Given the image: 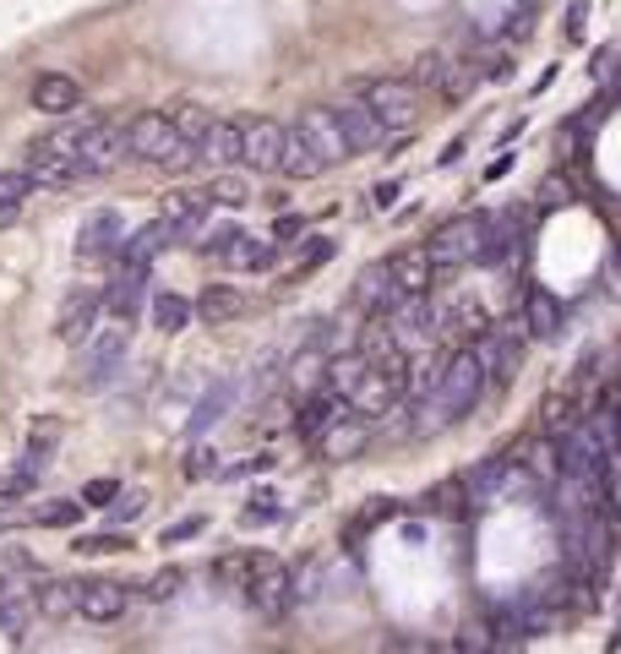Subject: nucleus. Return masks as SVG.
I'll return each mask as SVG.
<instances>
[{"instance_id":"obj_1","label":"nucleus","mask_w":621,"mask_h":654,"mask_svg":"<svg viewBox=\"0 0 621 654\" xmlns=\"http://www.w3.org/2000/svg\"><path fill=\"white\" fill-rule=\"evenodd\" d=\"M486 398V371H480V360H475V349H458V355H447L441 360V371H436L431 392L420 398V431H441V426H458L475 403Z\"/></svg>"},{"instance_id":"obj_2","label":"nucleus","mask_w":621,"mask_h":654,"mask_svg":"<svg viewBox=\"0 0 621 654\" xmlns=\"http://www.w3.org/2000/svg\"><path fill=\"white\" fill-rule=\"evenodd\" d=\"M125 159L153 164V170H170V175L196 170V147L175 131V121H170L164 110H147V115H136V121L125 126Z\"/></svg>"},{"instance_id":"obj_3","label":"nucleus","mask_w":621,"mask_h":654,"mask_svg":"<svg viewBox=\"0 0 621 654\" xmlns=\"http://www.w3.org/2000/svg\"><path fill=\"white\" fill-rule=\"evenodd\" d=\"M523 344H529V327L518 323V317L491 323L486 333H475V360H480V371H486V388H501V382L518 377V366H523Z\"/></svg>"},{"instance_id":"obj_4","label":"nucleus","mask_w":621,"mask_h":654,"mask_svg":"<svg viewBox=\"0 0 621 654\" xmlns=\"http://www.w3.org/2000/svg\"><path fill=\"white\" fill-rule=\"evenodd\" d=\"M480 235H486V213L447 218V224H436V229H431V241H426V257H431L436 273L475 267V262H480Z\"/></svg>"},{"instance_id":"obj_5","label":"nucleus","mask_w":621,"mask_h":654,"mask_svg":"<svg viewBox=\"0 0 621 654\" xmlns=\"http://www.w3.org/2000/svg\"><path fill=\"white\" fill-rule=\"evenodd\" d=\"M366 104H371V115L381 121L387 131L398 126H415V115H420V88L409 82V76H381V82H360L355 88Z\"/></svg>"},{"instance_id":"obj_6","label":"nucleus","mask_w":621,"mask_h":654,"mask_svg":"<svg viewBox=\"0 0 621 654\" xmlns=\"http://www.w3.org/2000/svg\"><path fill=\"white\" fill-rule=\"evenodd\" d=\"M241 600H246L256 616H267V622H278V616H289L301 600H295V568H284V562H273V568H262L246 589H241Z\"/></svg>"},{"instance_id":"obj_7","label":"nucleus","mask_w":621,"mask_h":654,"mask_svg":"<svg viewBox=\"0 0 621 654\" xmlns=\"http://www.w3.org/2000/svg\"><path fill=\"white\" fill-rule=\"evenodd\" d=\"M295 131H301V142H306L310 153H316V164H322V170H333V164L355 159V153H349V142H344L338 115H333V104H310L306 115L295 121Z\"/></svg>"},{"instance_id":"obj_8","label":"nucleus","mask_w":621,"mask_h":654,"mask_svg":"<svg viewBox=\"0 0 621 654\" xmlns=\"http://www.w3.org/2000/svg\"><path fill=\"white\" fill-rule=\"evenodd\" d=\"M115 164H125V126H110V121H93L82 147H77V175L93 181V175H110Z\"/></svg>"},{"instance_id":"obj_9","label":"nucleus","mask_w":621,"mask_h":654,"mask_svg":"<svg viewBox=\"0 0 621 654\" xmlns=\"http://www.w3.org/2000/svg\"><path fill=\"white\" fill-rule=\"evenodd\" d=\"M125 349H131V327L125 323H110L104 333H93L88 338V360H82V382L88 388H104L125 366Z\"/></svg>"},{"instance_id":"obj_10","label":"nucleus","mask_w":621,"mask_h":654,"mask_svg":"<svg viewBox=\"0 0 621 654\" xmlns=\"http://www.w3.org/2000/svg\"><path fill=\"white\" fill-rule=\"evenodd\" d=\"M235 126H241V164L256 170V175H273L278 170V153H284V126L267 121V115H246Z\"/></svg>"},{"instance_id":"obj_11","label":"nucleus","mask_w":621,"mask_h":654,"mask_svg":"<svg viewBox=\"0 0 621 654\" xmlns=\"http://www.w3.org/2000/svg\"><path fill=\"white\" fill-rule=\"evenodd\" d=\"M99 300H104V311L115 323H131L147 306V267L142 262H115V278L99 289Z\"/></svg>"},{"instance_id":"obj_12","label":"nucleus","mask_w":621,"mask_h":654,"mask_svg":"<svg viewBox=\"0 0 621 654\" xmlns=\"http://www.w3.org/2000/svg\"><path fill=\"white\" fill-rule=\"evenodd\" d=\"M131 611V589L121 579H82V594H77V616L93 622V627H110Z\"/></svg>"},{"instance_id":"obj_13","label":"nucleus","mask_w":621,"mask_h":654,"mask_svg":"<svg viewBox=\"0 0 621 654\" xmlns=\"http://www.w3.org/2000/svg\"><path fill=\"white\" fill-rule=\"evenodd\" d=\"M333 115H338V126H344L349 153H376V147H387V126L376 121L371 104H366L360 93H344V99L333 104Z\"/></svg>"},{"instance_id":"obj_14","label":"nucleus","mask_w":621,"mask_h":654,"mask_svg":"<svg viewBox=\"0 0 621 654\" xmlns=\"http://www.w3.org/2000/svg\"><path fill=\"white\" fill-rule=\"evenodd\" d=\"M121 241H125V218L115 207H99L77 229V262H110L121 252Z\"/></svg>"},{"instance_id":"obj_15","label":"nucleus","mask_w":621,"mask_h":654,"mask_svg":"<svg viewBox=\"0 0 621 654\" xmlns=\"http://www.w3.org/2000/svg\"><path fill=\"white\" fill-rule=\"evenodd\" d=\"M366 448H371V420H360V415H338L316 437V453L327 458V463H349V458H360Z\"/></svg>"},{"instance_id":"obj_16","label":"nucleus","mask_w":621,"mask_h":654,"mask_svg":"<svg viewBox=\"0 0 621 654\" xmlns=\"http://www.w3.org/2000/svg\"><path fill=\"white\" fill-rule=\"evenodd\" d=\"M104 317V300H99V289H71L61 300V317H55V333H61L65 344H88L93 338V327Z\"/></svg>"},{"instance_id":"obj_17","label":"nucleus","mask_w":621,"mask_h":654,"mask_svg":"<svg viewBox=\"0 0 621 654\" xmlns=\"http://www.w3.org/2000/svg\"><path fill=\"white\" fill-rule=\"evenodd\" d=\"M230 164H241V126L235 121H213V126L196 136V170L224 175Z\"/></svg>"},{"instance_id":"obj_18","label":"nucleus","mask_w":621,"mask_h":654,"mask_svg":"<svg viewBox=\"0 0 621 654\" xmlns=\"http://www.w3.org/2000/svg\"><path fill=\"white\" fill-rule=\"evenodd\" d=\"M512 257H518V224L507 213H486V235H480V262L475 267L501 273V267H512Z\"/></svg>"},{"instance_id":"obj_19","label":"nucleus","mask_w":621,"mask_h":654,"mask_svg":"<svg viewBox=\"0 0 621 654\" xmlns=\"http://www.w3.org/2000/svg\"><path fill=\"white\" fill-rule=\"evenodd\" d=\"M349 300L366 311V317H381L393 300H398V284H393V267L387 262H371L360 278H355V289H349Z\"/></svg>"},{"instance_id":"obj_20","label":"nucleus","mask_w":621,"mask_h":654,"mask_svg":"<svg viewBox=\"0 0 621 654\" xmlns=\"http://www.w3.org/2000/svg\"><path fill=\"white\" fill-rule=\"evenodd\" d=\"M241 311H246V295H241L235 284H207V289L191 300V317H196V323H213V327L235 323Z\"/></svg>"},{"instance_id":"obj_21","label":"nucleus","mask_w":621,"mask_h":654,"mask_svg":"<svg viewBox=\"0 0 621 654\" xmlns=\"http://www.w3.org/2000/svg\"><path fill=\"white\" fill-rule=\"evenodd\" d=\"M338 415H349V403H344V392H333L327 382L322 388L306 392V403H301V415H295V426H301V437H322Z\"/></svg>"},{"instance_id":"obj_22","label":"nucleus","mask_w":621,"mask_h":654,"mask_svg":"<svg viewBox=\"0 0 621 654\" xmlns=\"http://www.w3.org/2000/svg\"><path fill=\"white\" fill-rule=\"evenodd\" d=\"M387 267H393L398 295H431L436 267H431V257H426V246H415V252H393V257H387Z\"/></svg>"},{"instance_id":"obj_23","label":"nucleus","mask_w":621,"mask_h":654,"mask_svg":"<svg viewBox=\"0 0 621 654\" xmlns=\"http://www.w3.org/2000/svg\"><path fill=\"white\" fill-rule=\"evenodd\" d=\"M224 267H235V273H273V267H278V246H273V241H262V235H246V229H241V235H235V241H230V252H224Z\"/></svg>"},{"instance_id":"obj_24","label":"nucleus","mask_w":621,"mask_h":654,"mask_svg":"<svg viewBox=\"0 0 621 654\" xmlns=\"http://www.w3.org/2000/svg\"><path fill=\"white\" fill-rule=\"evenodd\" d=\"M77 104H82L77 76H65V71H44V76L33 82V110H44V115H71Z\"/></svg>"},{"instance_id":"obj_25","label":"nucleus","mask_w":621,"mask_h":654,"mask_svg":"<svg viewBox=\"0 0 621 654\" xmlns=\"http://www.w3.org/2000/svg\"><path fill=\"white\" fill-rule=\"evenodd\" d=\"M77 594H82V579H44V584L33 589V611L39 616H50V622H61V616H77Z\"/></svg>"},{"instance_id":"obj_26","label":"nucleus","mask_w":621,"mask_h":654,"mask_svg":"<svg viewBox=\"0 0 621 654\" xmlns=\"http://www.w3.org/2000/svg\"><path fill=\"white\" fill-rule=\"evenodd\" d=\"M567 317V306H561L551 289H529V306H523V327H529V338H551Z\"/></svg>"},{"instance_id":"obj_27","label":"nucleus","mask_w":621,"mask_h":654,"mask_svg":"<svg viewBox=\"0 0 621 654\" xmlns=\"http://www.w3.org/2000/svg\"><path fill=\"white\" fill-rule=\"evenodd\" d=\"M278 175H289V181H316V175H322L316 153H310L306 142H301V131H295V126H284V153H278Z\"/></svg>"},{"instance_id":"obj_28","label":"nucleus","mask_w":621,"mask_h":654,"mask_svg":"<svg viewBox=\"0 0 621 654\" xmlns=\"http://www.w3.org/2000/svg\"><path fill=\"white\" fill-rule=\"evenodd\" d=\"M230 409H235V382H218V388H207V398L196 403V415L186 420V437H191V442H196V437H207V426H213V420H224Z\"/></svg>"},{"instance_id":"obj_29","label":"nucleus","mask_w":621,"mask_h":654,"mask_svg":"<svg viewBox=\"0 0 621 654\" xmlns=\"http://www.w3.org/2000/svg\"><path fill=\"white\" fill-rule=\"evenodd\" d=\"M273 562H278L273 551H235V556H224V562H218L213 573H218V579H224L230 589H246L251 579H256L262 568H273Z\"/></svg>"},{"instance_id":"obj_30","label":"nucleus","mask_w":621,"mask_h":654,"mask_svg":"<svg viewBox=\"0 0 621 654\" xmlns=\"http://www.w3.org/2000/svg\"><path fill=\"white\" fill-rule=\"evenodd\" d=\"M518 480V463L512 458H486L480 469H469V497H497Z\"/></svg>"},{"instance_id":"obj_31","label":"nucleus","mask_w":621,"mask_h":654,"mask_svg":"<svg viewBox=\"0 0 621 654\" xmlns=\"http://www.w3.org/2000/svg\"><path fill=\"white\" fill-rule=\"evenodd\" d=\"M147 317H153L159 333H181V327L191 323V300L186 295H175V289H159V295L147 300Z\"/></svg>"},{"instance_id":"obj_32","label":"nucleus","mask_w":621,"mask_h":654,"mask_svg":"<svg viewBox=\"0 0 621 654\" xmlns=\"http://www.w3.org/2000/svg\"><path fill=\"white\" fill-rule=\"evenodd\" d=\"M235 235H241V224H235V218H218V213H213V218H207V224L196 229V241H191V246H196L202 257L218 262L224 252H230V241H235Z\"/></svg>"},{"instance_id":"obj_33","label":"nucleus","mask_w":621,"mask_h":654,"mask_svg":"<svg viewBox=\"0 0 621 654\" xmlns=\"http://www.w3.org/2000/svg\"><path fill=\"white\" fill-rule=\"evenodd\" d=\"M28 523H44V529H71V523H82V502H71V497H50V502H39L33 508V519Z\"/></svg>"},{"instance_id":"obj_34","label":"nucleus","mask_w":621,"mask_h":654,"mask_svg":"<svg viewBox=\"0 0 621 654\" xmlns=\"http://www.w3.org/2000/svg\"><path fill=\"white\" fill-rule=\"evenodd\" d=\"M202 196H207L213 207H246V202H251V186L241 181V175H213V181L202 186Z\"/></svg>"},{"instance_id":"obj_35","label":"nucleus","mask_w":621,"mask_h":654,"mask_svg":"<svg viewBox=\"0 0 621 654\" xmlns=\"http://www.w3.org/2000/svg\"><path fill=\"white\" fill-rule=\"evenodd\" d=\"M181 589H186V568H159V573L142 584V600H147V605H170Z\"/></svg>"},{"instance_id":"obj_36","label":"nucleus","mask_w":621,"mask_h":654,"mask_svg":"<svg viewBox=\"0 0 621 654\" xmlns=\"http://www.w3.org/2000/svg\"><path fill=\"white\" fill-rule=\"evenodd\" d=\"M164 115L175 121V131L186 136L191 147H196V136H202V131H207L213 121H218V115H213V110H202V104H175V110H164Z\"/></svg>"},{"instance_id":"obj_37","label":"nucleus","mask_w":621,"mask_h":654,"mask_svg":"<svg viewBox=\"0 0 621 654\" xmlns=\"http://www.w3.org/2000/svg\"><path fill=\"white\" fill-rule=\"evenodd\" d=\"M338 246H333V235H301V257H295V273L289 278H306V273H316L322 262L333 257Z\"/></svg>"},{"instance_id":"obj_38","label":"nucleus","mask_w":621,"mask_h":654,"mask_svg":"<svg viewBox=\"0 0 621 654\" xmlns=\"http://www.w3.org/2000/svg\"><path fill=\"white\" fill-rule=\"evenodd\" d=\"M71 551H77V556H110V551H131V534H121V529H115V534H77V540H71Z\"/></svg>"},{"instance_id":"obj_39","label":"nucleus","mask_w":621,"mask_h":654,"mask_svg":"<svg viewBox=\"0 0 621 654\" xmlns=\"http://www.w3.org/2000/svg\"><path fill=\"white\" fill-rule=\"evenodd\" d=\"M33 486H39V463H28V458H22L11 474H0V502H17V497H28Z\"/></svg>"},{"instance_id":"obj_40","label":"nucleus","mask_w":621,"mask_h":654,"mask_svg":"<svg viewBox=\"0 0 621 654\" xmlns=\"http://www.w3.org/2000/svg\"><path fill=\"white\" fill-rule=\"evenodd\" d=\"M181 469H186V480H213V474H218V453L196 437L186 448V458H181Z\"/></svg>"},{"instance_id":"obj_41","label":"nucleus","mask_w":621,"mask_h":654,"mask_svg":"<svg viewBox=\"0 0 621 654\" xmlns=\"http://www.w3.org/2000/svg\"><path fill=\"white\" fill-rule=\"evenodd\" d=\"M55 431H61V426H55V420H39V426H33V437H28V463H39V469H44V463H50V453H55V442H61V437H55Z\"/></svg>"},{"instance_id":"obj_42","label":"nucleus","mask_w":621,"mask_h":654,"mask_svg":"<svg viewBox=\"0 0 621 654\" xmlns=\"http://www.w3.org/2000/svg\"><path fill=\"white\" fill-rule=\"evenodd\" d=\"M33 192H39V186H33L28 170H0V202H6V207H22Z\"/></svg>"},{"instance_id":"obj_43","label":"nucleus","mask_w":621,"mask_h":654,"mask_svg":"<svg viewBox=\"0 0 621 654\" xmlns=\"http://www.w3.org/2000/svg\"><path fill=\"white\" fill-rule=\"evenodd\" d=\"M447 55H452V50H426L420 61L409 65V82H415V88H436L441 71H447Z\"/></svg>"},{"instance_id":"obj_44","label":"nucleus","mask_w":621,"mask_h":654,"mask_svg":"<svg viewBox=\"0 0 621 654\" xmlns=\"http://www.w3.org/2000/svg\"><path fill=\"white\" fill-rule=\"evenodd\" d=\"M196 534H207V519H202V513H186V519H175L164 534H159V545H186V540H196Z\"/></svg>"},{"instance_id":"obj_45","label":"nucleus","mask_w":621,"mask_h":654,"mask_svg":"<svg viewBox=\"0 0 621 654\" xmlns=\"http://www.w3.org/2000/svg\"><path fill=\"white\" fill-rule=\"evenodd\" d=\"M121 491H125V486L115 480V474H99V480H88V491H82V508H110Z\"/></svg>"},{"instance_id":"obj_46","label":"nucleus","mask_w":621,"mask_h":654,"mask_svg":"<svg viewBox=\"0 0 621 654\" xmlns=\"http://www.w3.org/2000/svg\"><path fill=\"white\" fill-rule=\"evenodd\" d=\"M306 229H310L306 213H278V218H273V235H267V241H273V246H289V241H301Z\"/></svg>"},{"instance_id":"obj_47","label":"nucleus","mask_w":621,"mask_h":654,"mask_svg":"<svg viewBox=\"0 0 621 654\" xmlns=\"http://www.w3.org/2000/svg\"><path fill=\"white\" fill-rule=\"evenodd\" d=\"M142 508H147V491H121V497L110 502V523H131Z\"/></svg>"},{"instance_id":"obj_48","label":"nucleus","mask_w":621,"mask_h":654,"mask_svg":"<svg viewBox=\"0 0 621 654\" xmlns=\"http://www.w3.org/2000/svg\"><path fill=\"white\" fill-rule=\"evenodd\" d=\"M529 17H535V0H518V11L501 22V44H518L529 33Z\"/></svg>"},{"instance_id":"obj_49","label":"nucleus","mask_w":621,"mask_h":654,"mask_svg":"<svg viewBox=\"0 0 621 654\" xmlns=\"http://www.w3.org/2000/svg\"><path fill=\"white\" fill-rule=\"evenodd\" d=\"M246 523H284V502H273V497H256V502H246V513H241Z\"/></svg>"},{"instance_id":"obj_50","label":"nucleus","mask_w":621,"mask_h":654,"mask_svg":"<svg viewBox=\"0 0 621 654\" xmlns=\"http://www.w3.org/2000/svg\"><path fill=\"white\" fill-rule=\"evenodd\" d=\"M262 469H273V458H267V453L241 458V463H218V474H224V480H246V474H262Z\"/></svg>"},{"instance_id":"obj_51","label":"nucleus","mask_w":621,"mask_h":654,"mask_svg":"<svg viewBox=\"0 0 621 654\" xmlns=\"http://www.w3.org/2000/svg\"><path fill=\"white\" fill-rule=\"evenodd\" d=\"M583 22H589V0H572V6H567V44L583 39Z\"/></svg>"},{"instance_id":"obj_52","label":"nucleus","mask_w":621,"mask_h":654,"mask_svg":"<svg viewBox=\"0 0 621 654\" xmlns=\"http://www.w3.org/2000/svg\"><path fill=\"white\" fill-rule=\"evenodd\" d=\"M507 170H512V153H501V159H491V164H486V181H501Z\"/></svg>"},{"instance_id":"obj_53","label":"nucleus","mask_w":621,"mask_h":654,"mask_svg":"<svg viewBox=\"0 0 621 654\" xmlns=\"http://www.w3.org/2000/svg\"><path fill=\"white\" fill-rule=\"evenodd\" d=\"M458 159H464V142H447V147H441V170H447V164H458Z\"/></svg>"},{"instance_id":"obj_54","label":"nucleus","mask_w":621,"mask_h":654,"mask_svg":"<svg viewBox=\"0 0 621 654\" xmlns=\"http://www.w3.org/2000/svg\"><path fill=\"white\" fill-rule=\"evenodd\" d=\"M17 213H22V207H6V202H0V229H6V224H11Z\"/></svg>"},{"instance_id":"obj_55","label":"nucleus","mask_w":621,"mask_h":654,"mask_svg":"<svg viewBox=\"0 0 621 654\" xmlns=\"http://www.w3.org/2000/svg\"><path fill=\"white\" fill-rule=\"evenodd\" d=\"M617 273H621V257H617Z\"/></svg>"}]
</instances>
